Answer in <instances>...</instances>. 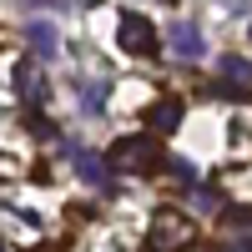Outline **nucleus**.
<instances>
[{
    "mask_svg": "<svg viewBox=\"0 0 252 252\" xmlns=\"http://www.w3.org/2000/svg\"><path fill=\"white\" fill-rule=\"evenodd\" d=\"M146 247L152 252H187L192 247V222H187L177 207H161L146 227Z\"/></svg>",
    "mask_w": 252,
    "mask_h": 252,
    "instance_id": "f257e3e1",
    "label": "nucleus"
},
{
    "mask_svg": "<svg viewBox=\"0 0 252 252\" xmlns=\"http://www.w3.org/2000/svg\"><path fill=\"white\" fill-rule=\"evenodd\" d=\"M161 152H157V141L152 136H121V141H111V152H106V161L116 166V172H157V161Z\"/></svg>",
    "mask_w": 252,
    "mask_h": 252,
    "instance_id": "f03ea898",
    "label": "nucleus"
},
{
    "mask_svg": "<svg viewBox=\"0 0 252 252\" xmlns=\"http://www.w3.org/2000/svg\"><path fill=\"white\" fill-rule=\"evenodd\" d=\"M116 40H121L126 56H152V51H157V31H152V20L136 15V10H121V20H116Z\"/></svg>",
    "mask_w": 252,
    "mask_h": 252,
    "instance_id": "7ed1b4c3",
    "label": "nucleus"
},
{
    "mask_svg": "<svg viewBox=\"0 0 252 252\" xmlns=\"http://www.w3.org/2000/svg\"><path fill=\"white\" fill-rule=\"evenodd\" d=\"M166 46H172L177 61H202V56H207V40H202V31L192 26V20H172V31H166Z\"/></svg>",
    "mask_w": 252,
    "mask_h": 252,
    "instance_id": "20e7f679",
    "label": "nucleus"
},
{
    "mask_svg": "<svg viewBox=\"0 0 252 252\" xmlns=\"http://www.w3.org/2000/svg\"><path fill=\"white\" fill-rule=\"evenodd\" d=\"M66 152H71V166H76V172L86 177L91 187H106V182H111V161H106V157L81 152V146H71V141H66Z\"/></svg>",
    "mask_w": 252,
    "mask_h": 252,
    "instance_id": "39448f33",
    "label": "nucleus"
},
{
    "mask_svg": "<svg viewBox=\"0 0 252 252\" xmlns=\"http://www.w3.org/2000/svg\"><path fill=\"white\" fill-rule=\"evenodd\" d=\"M15 91L26 96V101H35V106H40V101L51 96V81L40 76V71L31 66V61H20V66H15Z\"/></svg>",
    "mask_w": 252,
    "mask_h": 252,
    "instance_id": "423d86ee",
    "label": "nucleus"
},
{
    "mask_svg": "<svg viewBox=\"0 0 252 252\" xmlns=\"http://www.w3.org/2000/svg\"><path fill=\"white\" fill-rule=\"evenodd\" d=\"M146 126H152L157 136H166V131H177V126H182V101H177V96H161L157 106L146 111Z\"/></svg>",
    "mask_w": 252,
    "mask_h": 252,
    "instance_id": "0eeeda50",
    "label": "nucleus"
},
{
    "mask_svg": "<svg viewBox=\"0 0 252 252\" xmlns=\"http://www.w3.org/2000/svg\"><path fill=\"white\" fill-rule=\"evenodd\" d=\"M20 35H26V46H31L35 56H46V61L61 51V35H56V26H51V20H31V26L20 31Z\"/></svg>",
    "mask_w": 252,
    "mask_h": 252,
    "instance_id": "6e6552de",
    "label": "nucleus"
},
{
    "mask_svg": "<svg viewBox=\"0 0 252 252\" xmlns=\"http://www.w3.org/2000/svg\"><path fill=\"white\" fill-rule=\"evenodd\" d=\"M217 86H227V91H252V61H242V56H222V81Z\"/></svg>",
    "mask_w": 252,
    "mask_h": 252,
    "instance_id": "1a4fd4ad",
    "label": "nucleus"
},
{
    "mask_svg": "<svg viewBox=\"0 0 252 252\" xmlns=\"http://www.w3.org/2000/svg\"><path fill=\"white\" fill-rule=\"evenodd\" d=\"M192 207H197V212H217V192H207V187H197V192H192Z\"/></svg>",
    "mask_w": 252,
    "mask_h": 252,
    "instance_id": "9d476101",
    "label": "nucleus"
},
{
    "mask_svg": "<svg viewBox=\"0 0 252 252\" xmlns=\"http://www.w3.org/2000/svg\"><path fill=\"white\" fill-rule=\"evenodd\" d=\"M15 177H20V157L0 152V182H15Z\"/></svg>",
    "mask_w": 252,
    "mask_h": 252,
    "instance_id": "9b49d317",
    "label": "nucleus"
},
{
    "mask_svg": "<svg viewBox=\"0 0 252 252\" xmlns=\"http://www.w3.org/2000/svg\"><path fill=\"white\" fill-rule=\"evenodd\" d=\"M166 172H172V177H187V182L197 177V172H192V166H187V161H166Z\"/></svg>",
    "mask_w": 252,
    "mask_h": 252,
    "instance_id": "f8f14e48",
    "label": "nucleus"
},
{
    "mask_svg": "<svg viewBox=\"0 0 252 252\" xmlns=\"http://www.w3.org/2000/svg\"><path fill=\"white\" fill-rule=\"evenodd\" d=\"M247 35H252V26H247Z\"/></svg>",
    "mask_w": 252,
    "mask_h": 252,
    "instance_id": "ddd939ff",
    "label": "nucleus"
},
{
    "mask_svg": "<svg viewBox=\"0 0 252 252\" xmlns=\"http://www.w3.org/2000/svg\"><path fill=\"white\" fill-rule=\"evenodd\" d=\"M166 5H172V0H166Z\"/></svg>",
    "mask_w": 252,
    "mask_h": 252,
    "instance_id": "4468645a",
    "label": "nucleus"
}]
</instances>
